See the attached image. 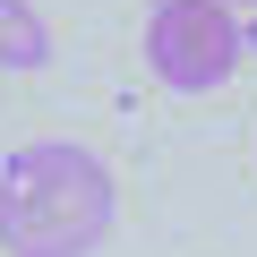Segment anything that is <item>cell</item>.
<instances>
[{
    "mask_svg": "<svg viewBox=\"0 0 257 257\" xmlns=\"http://www.w3.org/2000/svg\"><path fill=\"white\" fill-rule=\"evenodd\" d=\"M240 60H248L240 9H223V0H155L146 9V69L172 94H214L240 77Z\"/></svg>",
    "mask_w": 257,
    "mask_h": 257,
    "instance_id": "cell-2",
    "label": "cell"
},
{
    "mask_svg": "<svg viewBox=\"0 0 257 257\" xmlns=\"http://www.w3.org/2000/svg\"><path fill=\"white\" fill-rule=\"evenodd\" d=\"M120 231V172L77 138L0 155V257H94Z\"/></svg>",
    "mask_w": 257,
    "mask_h": 257,
    "instance_id": "cell-1",
    "label": "cell"
},
{
    "mask_svg": "<svg viewBox=\"0 0 257 257\" xmlns=\"http://www.w3.org/2000/svg\"><path fill=\"white\" fill-rule=\"evenodd\" d=\"M52 60V26L35 18V0H0V69H43Z\"/></svg>",
    "mask_w": 257,
    "mask_h": 257,
    "instance_id": "cell-3",
    "label": "cell"
},
{
    "mask_svg": "<svg viewBox=\"0 0 257 257\" xmlns=\"http://www.w3.org/2000/svg\"><path fill=\"white\" fill-rule=\"evenodd\" d=\"M223 9H257V0H223Z\"/></svg>",
    "mask_w": 257,
    "mask_h": 257,
    "instance_id": "cell-4",
    "label": "cell"
}]
</instances>
